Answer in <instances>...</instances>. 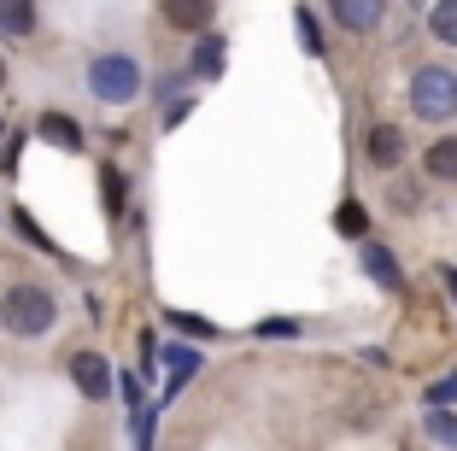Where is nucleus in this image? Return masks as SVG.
Listing matches in <instances>:
<instances>
[{
    "label": "nucleus",
    "mask_w": 457,
    "mask_h": 451,
    "mask_svg": "<svg viewBox=\"0 0 457 451\" xmlns=\"http://www.w3.org/2000/svg\"><path fill=\"white\" fill-rule=\"evenodd\" d=\"M59 329V293L47 281H6L0 288V334L12 340H41Z\"/></svg>",
    "instance_id": "nucleus-1"
},
{
    "label": "nucleus",
    "mask_w": 457,
    "mask_h": 451,
    "mask_svg": "<svg viewBox=\"0 0 457 451\" xmlns=\"http://www.w3.org/2000/svg\"><path fill=\"white\" fill-rule=\"evenodd\" d=\"M88 94H95L100 106L141 100V59L135 54H95L88 59Z\"/></svg>",
    "instance_id": "nucleus-2"
},
{
    "label": "nucleus",
    "mask_w": 457,
    "mask_h": 451,
    "mask_svg": "<svg viewBox=\"0 0 457 451\" xmlns=\"http://www.w3.org/2000/svg\"><path fill=\"white\" fill-rule=\"evenodd\" d=\"M411 112L422 123H452L457 118V71L452 65H417V77H411Z\"/></svg>",
    "instance_id": "nucleus-3"
},
{
    "label": "nucleus",
    "mask_w": 457,
    "mask_h": 451,
    "mask_svg": "<svg viewBox=\"0 0 457 451\" xmlns=\"http://www.w3.org/2000/svg\"><path fill=\"white\" fill-rule=\"evenodd\" d=\"M65 370H71V387H77L88 405H106L112 387H118V381H112V363L100 358V352H88V346H82V352H71Z\"/></svg>",
    "instance_id": "nucleus-4"
},
{
    "label": "nucleus",
    "mask_w": 457,
    "mask_h": 451,
    "mask_svg": "<svg viewBox=\"0 0 457 451\" xmlns=\"http://www.w3.org/2000/svg\"><path fill=\"white\" fill-rule=\"evenodd\" d=\"M159 24L182 29V36H205V29L217 24V6H205V0H164V6H159Z\"/></svg>",
    "instance_id": "nucleus-5"
},
{
    "label": "nucleus",
    "mask_w": 457,
    "mask_h": 451,
    "mask_svg": "<svg viewBox=\"0 0 457 451\" xmlns=\"http://www.w3.org/2000/svg\"><path fill=\"white\" fill-rule=\"evenodd\" d=\"M363 153H370V164H376V171H399V159H404V129H399V123H370Z\"/></svg>",
    "instance_id": "nucleus-6"
},
{
    "label": "nucleus",
    "mask_w": 457,
    "mask_h": 451,
    "mask_svg": "<svg viewBox=\"0 0 457 451\" xmlns=\"http://www.w3.org/2000/svg\"><path fill=\"white\" fill-rule=\"evenodd\" d=\"M36 135L47 146H59V153H82V129H77V118H71V112H41V118H36Z\"/></svg>",
    "instance_id": "nucleus-7"
},
{
    "label": "nucleus",
    "mask_w": 457,
    "mask_h": 451,
    "mask_svg": "<svg viewBox=\"0 0 457 451\" xmlns=\"http://www.w3.org/2000/svg\"><path fill=\"white\" fill-rule=\"evenodd\" d=\"M36 29H41V13L29 0H0V36L24 41V36H36Z\"/></svg>",
    "instance_id": "nucleus-8"
},
{
    "label": "nucleus",
    "mask_w": 457,
    "mask_h": 451,
    "mask_svg": "<svg viewBox=\"0 0 457 451\" xmlns=\"http://www.w3.org/2000/svg\"><path fill=\"white\" fill-rule=\"evenodd\" d=\"M422 171H428L434 182H457V135H440V141L422 153Z\"/></svg>",
    "instance_id": "nucleus-9"
},
{
    "label": "nucleus",
    "mask_w": 457,
    "mask_h": 451,
    "mask_svg": "<svg viewBox=\"0 0 457 451\" xmlns=\"http://www.w3.org/2000/svg\"><path fill=\"white\" fill-rule=\"evenodd\" d=\"M381 18H387V13H381V6H370V0H358V6H352V0H346V6H335V24L358 29V36H370Z\"/></svg>",
    "instance_id": "nucleus-10"
},
{
    "label": "nucleus",
    "mask_w": 457,
    "mask_h": 451,
    "mask_svg": "<svg viewBox=\"0 0 457 451\" xmlns=\"http://www.w3.org/2000/svg\"><path fill=\"white\" fill-rule=\"evenodd\" d=\"M428 36L445 41V47H457V0H440V6H428Z\"/></svg>",
    "instance_id": "nucleus-11"
},
{
    "label": "nucleus",
    "mask_w": 457,
    "mask_h": 451,
    "mask_svg": "<svg viewBox=\"0 0 457 451\" xmlns=\"http://www.w3.org/2000/svg\"><path fill=\"white\" fill-rule=\"evenodd\" d=\"M363 264H370V276H376L381 288H393V293L404 288V276H399V264H393V253H387V246H370V253H363Z\"/></svg>",
    "instance_id": "nucleus-12"
},
{
    "label": "nucleus",
    "mask_w": 457,
    "mask_h": 451,
    "mask_svg": "<svg viewBox=\"0 0 457 451\" xmlns=\"http://www.w3.org/2000/svg\"><path fill=\"white\" fill-rule=\"evenodd\" d=\"M335 229H340L346 240H363V235H370V212H363L358 199H346V205L335 212Z\"/></svg>",
    "instance_id": "nucleus-13"
},
{
    "label": "nucleus",
    "mask_w": 457,
    "mask_h": 451,
    "mask_svg": "<svg viewBox=\"0 0 457 451\" xmlns=\"http://www.w3.org/2000/svg\"><path fill=\"white\" fill-rule=\"evenodd\" d=\"M223 71V36H205L194 47V77H217Z\"/></svg>",
    "instance_id": "nucleus-14"
},
{
    "label": "nucleus",
    "mask_w": 457,
    "mask_h": 451,
    "mask_svg": "<svg viewBox=\"0 0 457 451\" xmlns=\"http://www.w3.org/2000/svg\"><path fill=\"white\" fill-rule=\"evenodd\" d=\"M100 188H106V212L118 217L123 212V176H118V164H106V171H100Z\"/></svg>",
    "instance_id": "nucleus-15"
},
{
    "label": "nucleus",
    "mask_w": 457,
    "mask_h": 451,
    "mask_svg": "<svg viewBox=\"0 0 457 451\" xmlns=\"http://www.w3.org/2000/svg\"><path fill=\"white\" fill-rule=\"evenodd\" d=\"M294 24H299V41H305L311 54H323V36H317V13H305V6H299Z\"/></svg>",
    "instance_id": "nucleus-16"
},
{
    "label": "nucleus",
    "mask_w": 457,
    "mask_h": 451,
    "mask_svg": "<svg viewBox=\"0 0 457 451\" xmlns=\"http://www.w3.org/2000/svg\"><path fill=\"white\" fill-rule=\"evenodd\" d=\"M428 434L445 439V446H457V416H452V411H434V416H428Z\"/></svg>",
    "instance_id": "nucleus-17"
},
{
    "label": "nucleus",
    "mask_w": 457,
    "mask_h": 451,
    "mask_svg": "<svg viewBox=\"0 0 457 451\" xmlns=\"http://www.w3.org/2000/svg\"><path fill=\"white\" fill-rule=\"evenodd\" d=\"M445 398H457V370L445 375V381H434V387H428V405H445Z\"/></svg>",
    "instance_id": "nucleus-18"
},
{
    "label": "nucleus",
    "mask_w": 457,
    "mask_h": 451,
    "mask_svg": "<svg viewBox=\"0 0 457 451\" xmlns=\"http://www.w3.org/2000/svg\"><path fill=\"white\" fill-rule=\"evenodd\" d=\"M0 88H6V65H0Z\"/></svg>",
    "instance_id": "nucleus-19"
}]
</instances>
